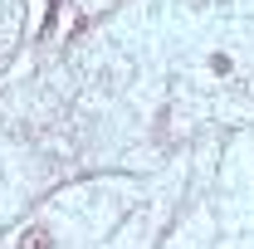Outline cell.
Listing matches in <instances>:
<instances>
[{"label": "cell", "instance_id": "obj_1", "mask_svg": "<svg viewBox=\"0 0 254 249\" xmlns=\"http://www.w3.org/2000/svg\"><path fill=\"white\" fill-rule=\"evenodd\" d=\"M20 249H49V230H25Z\"/></svg>", "mask_w": 254, "mask_h": 249}, {"label": "cell", "instance_id": "obj_2", "mask_svg": "<svg viewBox=\"0 0 254 249\" xmlns=\"http://www.w3.org/2000/svg\"><path fill=\"white\" fill-rule=\"evenodd\" d=\"M210 68H215V73H230L235 63H230V54H215V59H210Z\"/></svg>", "mask_w": 254, "mask_h": 249}]
</instances>
